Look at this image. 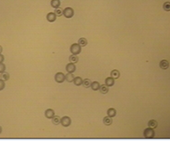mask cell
Returning a JSON list of instances; mask_svg holds the SVG:
<instances>
[{
  "instance_id": "4",
  "label": "cell",
  "mask_w": 170,
  "mask_h": 141,
  "mask_svg": "<svg viewBox=\"0 0 170 141\" xmlns=\"http://www.w3.org/2000/svg\"><path fill=\"white\" fill-rule=\"evenodd\" d=\"M61 123L63 126L65 127H69L72 123L71 118H70L69 116H63L62 118H61Z\"/></svg>"
},
{
  "instance_id": "24",
  "label": "cell",
  "mask_w": 170,
  "mask_h": 141,
  "mask_svg": "<svg viewBox=\"0 0 170 141\" xmlns=\"http://www.w3.org/2000/svg\"><path fill=\"white\" fill-rule=\"evenodd\" d=\"M91 83H92V82H91L90 79H89V78H85L84 80H83L82 85L85 88H89V87L91 86Z\"/></svg>"
},
{
  "instance_id": "22",
  "label": "cell",
  "mask_w": 170,
  "mask_h": 141,
  "mask_svg": "<svg viewBox=\"0 0 170 141\" xmlns=\"http://www.w3.org/2000/svg\"><path fill=\"white\" fill-rule=\"evenodd\" d=\"M157 125H158V123H157L156 120H150L148 122V127H149L155 129L157 127Z\"/></svg>"
},
{
  "instance_id": "18",
  "label": "cell",
  "mask_w": 170,
  "mask_h": 141,
  "mask_svg": "<svg viewBox=\"0 0 170 141\" xmlns=\"http://www.w3.org/2000/svg\"><path fill=\"white\" fill-rule=\"evenodd\" d=\"M0 78L4 81H6L9 80V78H10V74L8 72H4L1 73Z\"/></svg>"
},
{
  "instance_id": "11",
  "label": "cell",
  "mask_w": 170,
  "mask_h": 141,
  "mask_svg": "<svg viewBox=\"0 0 170 141\" xmlns=\"http://www.w3.org/2000/svg\"><path fill=\"white\" fill-rule=\"evenodd\" d=\"M114 79L112 77H107L105 79V85L108 87H112L114 85Z\"/></svg>"
},
{
  "instance_id": "29",
  "label": "cell",
  "mask_w": 170,
  "mask_h": 141,
  "mask_svg": "<svg viewBox=\"0 0 170 141\" xmlns=\"http://www.w3.org/2000/svg\"><path fill=\"white\" fill-rule=\"evenodd\" d=\"M4 61V55H1V53L0 54V63H3V61Z\"/></svg>"
},
{
  "instance_id": "6",
  "label": "cell",
  "mask_w": 170,
  "mask_h": 141,
  "mask_svg": "<svg viewBox=\"0 0 170 141\" xmlns=\"http://www.w3.org/2000/svg\"><path fill=\"white\" fill-rule=\"evenodd\" d=\"M66 70L68 73H73L75 72L76 70V66L75 65L72 63H67L66 65Z\"/></svg>"
},
{
  "instance_id": "2",
  "label": "cell",
  "mask_w": 170,
  "mask_h": 141,
  "mask_svg": "<svg viewBox=\"0 0 170 141\" xmlns=\"http://www.w3.org/2000/svg\"><path fill=\"white\" fill-rule=\"evenodd\" d=\"M70 50L72 54L77 55L81 53V47L79 45V43H73L70 46Z\"/></svg>"
},
{
  "instance_id": "14",
  "label": "cell",
  "mask_w": 170,
  "mask_h": 141,
  "mask_svg": "<svg viewBox=\"0 0 170 141\" xmlns=\"http://www.w3.org/2000/svg\"><path fill=\"white\" fill-rule=\"evenodd\" d=\"M103 123H104V125H112V122H113V120H112V118H111V117H110V116H105V117H104V118H103Z\"/></svg>"
},
{
  "instance_id": "25",
  "label": "cell",
  "mask_w": 170,
  "mask_h": 141,
  "mask_svg": "<svg viewBox=\"0 0 170 141\" xmlns=\"http://www.w3.org/2000/svg\"><path fill=\"white\" fill-rule=\"evenodd\" d=\"M63 10L61 9V8H56L55 10H54V14L57 15V16H58V17H61L63 14Z\"/></svg>"
},
{
  "instance_id": "23",
  "label": "cell",
  "mask_w": 170,
  "mask_h": 141,
  "mask_svg": "<svg viewBox=\"0 0 170 141\" xmlns=\"http://www.w3.org/2000/svg\"><path fill=\"white\" fill-rule=\"evenodd\" d=\"M52 122L54 125H58L59 124L61 123V118L59 116H54L53 118H52Z\"/></svg>"
},
{
  "instance_id": "9",
  "label": "cell",
  "mask_w": 170,
  "mask_h": 141,
  "mask_svg": "<svg viewBox=\"0 0 170 141\" xmlns=\"http://www.w3.org/2000/svg\"><path fill=\"white\" fill-rule=\"evenodd\" d=\"M159 65H160V68L161 69L167 70V69L169 68V66H170V63H169L168 61H167L165 59H163V60L161 61Z\"/></svg>"
},
{
  "instance_id": "19",
  "label": "cell",
  "mask_w": 170,
  "mask_h": 141,
  "mask_svg": "<svg viewBox=\"0 0 170 141\" xmlns=\"http://www.w3.org/2000/svg\"><path fill=\"white\" fill-rule=\"evenodd\" d=\"M79 45L81 46V47H85V46H87L88 44V41L87 39L84 38V37H81L79 39V42H78Z\"/></svg>"
},
{
  "instance_id": "31",
  "label": "cell",
  "mask_w": 170,
  "mask_h": 141,
  "mask_svg": "<svg viewBox=\"0 0 170 141\" xmlns=\"http://www.w3.org/2000/svg\"><path fill=\"white\" fill-rule=\"evenodd\" d=\"M2 132V127L0 126V134H1V133Z\"/></svg>"
},
{
  "instance_id": "17",
  "label": "cell",
  "mask_w": 170,
  "mask_h": 141,
  "mask_svg": "<svg viewBox=\"0 0 170 141\" xmlns=\"http://www.w3.org/2000/svg\"><path fill=\"white\" fill-rule=\"evenodd\" d=\"M73 82L76 86H80L83 83V79L80 77H74Z\"/></svg>"
},
{
  "instance_id": "10",
  "label": "cell",
  "mask_w": 170,
  "mask_h": 141,
  "mask_svg": "<svg viewBox=\"0 0 170 141\" xmlns=\"http://www.w3.org/2000/svg\"><path fill=\"white\" fill-rule=\"evenodd\" d=\"M100 90V92L103 94H107L108 91H109V87L107 86L105 84H103V85H100V87L98 89Z\"/></svg>"
},
{
  "instance_id": "5",
  "label": "cell",
  "mask_w": 170,
  "mask_h": 141,
  "mask_svg": "<svg viewBox=\"0 0 170 141\" xmlns=\"http://www.w3.org/2000/svg\"><path fill=\"white\" fill-rule=\"evenodd\" d=\"M54 80L58 83H61L64 82V81L66 80V76L63 73L57 72L54 76Z\"/></svg>"
},
{
  "instance_id": "15",
  "label": "cell",
  "mask_w": 170,
  "mask_h": 141,
  "mask_svg": "<svg viewBox=\"0 0 170 141\" xmlns=\"http://www.w3.org/2000/svg\"><path fill=\"white\" fill-rule=\"evenodd\" d=\"M107 114L108 116L113 118L116 115V110L114 108H110L107 110Z\"/></svg>"
},
{
  "instance_id": "3",
  "label": "cell",
  "mask_w": 170,
  "mask_h": 141,
  "mask_svg": "<svg viewBox=\"0 0 170 141\" xmlns=\"http://www.w3.org/2000/svg\"><path fill=\"white\" fill-rule=\"evenodd\" d=\"M74 10L72 9V8H70V7L66 8L65 9L63 10V15L65 16V17H66V18H72V17L74 16Z\"/></svg>"
},
{
  "instance_id": "30",
  "label": "cell",
  "mask_w": 170,
  "mask_h": 141,
  "mask_svg": "<svg viewBox=\"0 0 170 141\" xmlns=\"http://www.w3.org/2000/svg\"><path fill=\"white\" fill-rule=\"evenodd\" d=\"M2 51H3V48L1 47V46H0V54L2 52Z\"/></svg>"
},
{
  "instance_id": "21",
  "label": "cell",
  "mask_w": 170,
  "mask_h": 141,
  "mask_svg": "<svg viewBox=\"0 0 170 141\" xmlns=\"http://www.w3.org/2000/svg\"><path fill=\"white\" fill-rule=\"evenodd\" d=\"M91 87L92 89V90L94 91H97L98 90L99 87H100V83L98 81H94L91 83Z\"/></svg>"
},
{
  "instance_id": "28",
  "label": "cell",
  "mask_w": 170,
  "mask_h": 141,
  "mask_svg": "<svg viewBox=\"0 0 170 141\" xmlns=\"http://www.w3.org/2000/svg\"><path fill=\"white\" fill-rule=\"evenodd\" d=\"M6 70V65L3 63H0V73L5 72Z\"/></svg>"
},
{
  "instance_id": "20",
  "label": "cell",
  "mask_w": 170,
  "mask_h": 141,
  "mask_svg": "<svg viewBox=\"0 0 170 141\" xmlns=\"http://www.w3.org/2000/svg\"><path fill=\"white\" fill-rule=\"evenodd\" d=\"M66 76V80L67 81V82L72 83L74 81V76L72 73H67Z\"/></svg>"
},
{
  "instance_id": "8",
  "label": "cell",
  "mask_w": 170,
  "mask_h": 141,
  "mask_svg": "<svg viewBox=\"0 0 170 141\" xmlns=\"http://www.w3.org/2000/svg\"><path fill=\"white\" fill-rule=\"evenodd\" d=\"M54 116V111L52 109H48L45 111V116L48 119H52Z\"/></svg>"
},
{
  "instance_id": "16",
  "label": "cell",
  "mask_w": 170,
  "mask_h": 141,
  "mask_svg": "<svg viewBox=\"0 0 170 141\" xmlns=\"http://www.w3.org/2000/svg\"><path fill=\"white\" fill-rule=\"evenodd\" d=\"M69 61H70V63H72L75 64L76 63H78L79 61V57L76 56V55H72L70 56L69 57Z\"/></svg>"
},
{
  "instance_id": "7",
  "label": "cell",
  "mask_w": 170,
  "mask_h": 141,
  "mask_svg": "<svg viewBox=\"0 0 170 141\" xmlns=\"http://www.w3.org/2000/svg\"><path fill=\"white\" fill-rule=\"evenodd\" d=\"M46 19L49 22L52 23V22H54L56 21L57 15L54 14V13H48L47 16H46Z\"/></svg>"
},
{
  "instance_id": "12",
  "label": "cell",
  "mask_w": 170,
  "mask_h": 141,
  "mask_svg": "<svg viewBox=\"0 0 170 141\" xmlns=\"http://www.w3.org/2000/svg\"><path fill=\"white\" fill-rule=\"evenodd\" d=\"M50 4L52 8L56 9V8H59V6L61 5V1H60V0H52L50 1Z\"/></svg>"
},
{
  "instance_id": "1",
  "label": "cell",
  "mask_w": 170,
  "mask_h": 141,
  "mask_svg": "<svg viewBox=\"0 0 170 141\" xmlns=\"http://www.w3.org/2000/svg\"><path fill=\"white\" fill-rule=\"evenodd\" d=\"M143 136L145 138H153L155 136V132L152 128H146L143 132Z\"/></svg>"
},
{
  "instance_id": "13",
  "label": "cell",
  "mask_w": 170,
  "mask_h": 141,
  "mask_svg": "<svg viewBox=\"0 0 170 141\" xmlns=\"http://www.w3.org/2000/svg\"><path fill=\"white\" fill-rule=\"evenodd\" d=\"M110 75H111V77L113 78L114 79H117L120 77V72L117 70H113L110 72Z\"/></svg>"
},
{
  "instance_id": "27",
  "label": "cell",
  "mask_w": 170,
  "mask_h": 141,
  "mask_svg": "<svg viewBox=\"0 0 170 141\" xmlns=\"http://www.w3.org/2000/svg\"><path fill=\"white\" fill-rule=\"evenodd\" d=\"M5 86H6L5 81H4L3 80H1V79L0 78V91L3 90L5 88Z\"/></svg>"
},
{
  "instance_id": "26",
  "label": "cell",
  "mask_w": 170,
  "mask_h": 141,
  "mask_svg": "<svg viewBox=\"0 0 170 141\" xmlns=\"http://www.w3.org/2000/svg\"><path fill=\"white\" fill-rule=\"evenodd\" d=\"M163 9L165 10V11L169 12L170 10V3L169 1H167L165 3H164L163 4Z\"/></svg>"
}]
</instances>
